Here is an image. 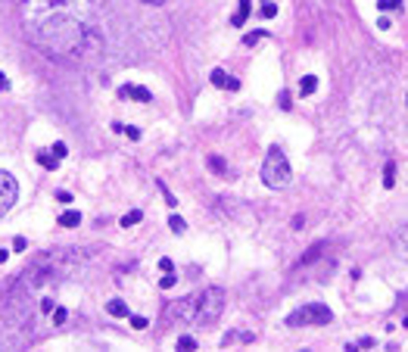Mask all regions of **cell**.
Listing matches in <instances>:
<instances>
[{
	"instance_id": "26",
	"label": "cell",
	"mask_w": 408,
	"mask_h": 352,
	"mask_svg": "<svg viewBox=\"0 0 408 352\" xmlns=\"http://www.w3.org/2000/svg\"><path fill=\"white\" fill-rule=\"evenodd\" d=\"M53 321L56 324H66V321H69V312H66V308H53Z\"/></svg>"
},
{
	"instance_id": "28",
	"label": "cell",
	"mask_w": 408,
	"mask_h": 352,
	"mask_svg": "<svg viewBox=\"0 0 408 352\" xmlns=\"http://www.w3.org/2000/svg\"><path fill=\"white\" fill-rule=\"evenodd\" d=\"M321 250H324V246H312V250H309V253H305V259H302V265H305V262H312V259H318V253H321Z\"/></svg>"
},
{
	"instance_id": "14",
	"label": "cell",
	"mask_w": 408,
	"mask_h": 352,
	"mask_svg": "<svg viewBox=\"0 0 408 352\" xmlns=\"http://www.w3.org/2000/svg\"><path fill=\"white\" fill-rule=\"evenodd\" d=\"M140 218H143V212H140V209H131L128 215H122V228H131V225H137Z\"/></svg>"
},
{
	"instance_id": "22",
	"label": "cell",
	"mask_w": 408,
	"mask_h": 352,
	"mask_svg": "<svg viewBox=\"0 0 408 352\" xmlns=\"http://www.w3.org/2000/svg\"><path fill=\"white\" fill-rule=\"evenodd\" d=\"M262 38H268V31H252V34H246V38H243V44L252 47V44H256V41H262Z\"/></svg>"
},
{
	"instance_id": "23",
	"label": "cell",
	"mask_w": 408,
	"mask_h": 352,
	"mask_svg": "<svg viewBox=\"0 0 408 352\" xmlns=\"http://www.w3.org/2000/svg\"><path fill=\"white\" fill-rule=\"evenodd\" d=\"M277 106H280V109H290V106H293L290 91H280V94H277Z\"/></svg>"
},
{
	"instance_id": "33",
	"label": "cell",
	"mask_w": 408,
	"mask_h": 352,
	"mask_svg": "<svg viewBox=\"0 0 408 352\" xmlns=\"http://www.w3.org/2000/svg\"><path fill=\"white\" fill-rule=\"evenodd\" d=\"M159 268H162V271H175V262L172 259H159Z\"/></svg>"
},
{
	"instance_id": "11",
	"label": "cell",
	"mask_w": 408,
	"mask_h": 352,
	"mask_svg": "<svg viewBox=\"0 0 408 352\" xmlns=\"http://www.w3.org/2000/svg\"><path fill=\"white\" fill-rule=\"evenodd\" d=\"M106 312L113 315V318H128L131 308H128V303H125V299H109V303H106Z\"/></svg>"
},
{
	"instance_id": "24",
	"label": "cell",
	"mask_w": 408,
	"mask_h": 352,
	"mask_svg": "<svg viewBox=\"0 0 408 352\" xmlns=\"http://www.w3.org/2000/svg\"><path fill=\"white\" fill-rule=\"evenodd\" d=\"M128 318H131V328H134V330H143V328L150 324L147 318H143V315H128Z\"/></svg>"
},
{
	"instance_id": "30",
	"label": "cell",
	"mask_w": 408,
	"mask_h": 352,
	"mask_svg": "<svg viewBox=\"0 0 408 352\" xmlns=\"http://www.w3.org/2000/svg\"><path fill=\"white\" fill-rule=\"evenodd\" d=\"M159 190H162V193H165V203H168V206H178V200H175V196H172V193H168V187H165L162 181H159Z\"/></svg>"
},
{
	"instance_id": "29",
	"label": "cell",
	"mask_w": 408,
	"mask_h": 352,
	"mask_svg": "<svg viewBox=\"0 0 408 352\" xmlns=\"http://www.w3.org/2000/svg\"><path fill=\"white\" fill-rule=\"evenodd\" d=\"M125 134H128L131 141H140V128H134V125H125Z\"/></svg>"
},
{
	"instance_id": "38",
	"label": "cell",
	"mask_w": 408,
	"mask_h": 352,
	"mask_svg": "<svg viewBox=\"0 0 408 352\" xmlns=\"http://www.w3.org/2000/svg\"><path fill=\"white\" fill-rule=\"evenodd\" d=\"M140 3H162V0H140Z\"/></svg>"
},
{
	"instance_id": "21",
	"label": "cell",
	"mask_w": 408,
	"mask_h": 352,
	"mask_svg": "<svg viewBox=\"0 0 408 352\" xmlns=\"http://www.w3.org/2000/svg\"><path fill=\"white\" fill-rule=\"evenodd\" d=\"M175 284H178V274H172V271H165V278L159 281V287H162V290H172Z\"/></svg>"
},
{
	"instance_id": "2",
	"label": "cell",
	"mask_w": 408,
	"mask_h": 352,
	"mask_svg": "<svg viewBox=\"0 0 408 352\" xmlns=\"http://www.w3.org/2000/svg\"><path fill=\"white\" fill-rule=\"evenodd\" d=\"M19 13L25 22L47 13H72L91 25V19L97 16V0H19Z\"/></svg>"
},
{
	"instance_id": "31",
	"label": "cell",
	"mask_w": 408,
	"mask_h": 352,
	"mask_svg": "<svg viewBox=\"0 0 408 352\" xmlns=\"http://www.w3.org/2000/svg\"><path fill=\"white\" fill-rule=\"evenodd\" d=\"M13 246H16V253H25V250H28V243H25V237H16V240H13Z\"/></svg>"
},
{
	"instance_id": "8",
	"label": "cell",
	"mask_w": 408,
	"mask_h": 352,
	"mask_svg": "<svg viewBox=\"0 0 408 352\" xmlns=\"http://www.w3.org/2000/svg\"><path fill=\"white\" fill-rule=\"evenodd\" d=\"M118 97H131V100H137V103H150L153 100V94L147 91V88H140V84H122L118 88Z\"/></svg>"
},
{
	"instance_id": "25",
	"label": "cell",
	"mask_w": 408,
	"mask_h": 352,
	"mask_svg": "<svg viewBox=\"0 0 408 352\" xmlns=\"http://www.w3.org/2000/svg\"><path fill=\"white\" fill-rule=\"evenodd\" d=\"M209 168H212V171H218V175H225V168H227V165H225V162L218 159V156H209Z\"/></svg>"
},
{
	"instance_id": "3",
	"label": "cell",
	"mask_w": 408,
	"mask_h": 352,
	"mask_svg": "<svg viewBox=\"0 0 408 352\" xmlns=\"http://www.w3.org/2000/svg\"><path fill=\"white\" fill-rule=\"evenodd\" d=\"M262 181H265V187H271V190H284V187L293 181V168H290V162H287L280 147L268 150L265 162H262Z\"/></svg>"
},
{
	"instance_id": "20",
	"label": "cell",
	"mask_w": 408,
	"mask_h": 352,
	"mask_svg": "<svg viewBox=\"0 0 408 352\" xmlns=\"http://www.w3.org/2000/svg\"><path fill=\"white\" fill-rule=\"evenodd\" d=\"M259 16H262V19H271V16H277V6H274V3H271V0H268V3H262Z\"/></svg>"
},
{
	"instance_id": "15",
	"label": "cell",
	"mask_w": 408,
	"mask_h": 352,
	"mask_svg": "<svg viewBox=\"0 0 408 352\" xmlns=\"http://www.w3.org/2000/svg\"><path fill=\"white\" fill-rule=\"evenodd\" d=\"M168 228H172L175 234H184V231H187V221H184L181 215H168Z\"/></svg>"
},
{
	"instance_id": "10",
	"label": "cell",
	"mask_w": 408,
	"mask_h": 352,
	"mask_svg": "<svg viewBox=\"0 0 408 352\" xmlns=\"http://www.w3.org/2000/svg\"><path fill=\"white\" fill-rule=\"evenodd\" d=\"M252 13V0H237V13L231 16V25H243Z\"/></svg>"
},
{
	"instance_id": "5",
	"label": "cell",
	"mask_w": 408,
	"mask_h": 352,
	"mask_svg": "<svg viewBox=\"0 0 408 352\" xmlns=\"http://www.w3.org/2000/svg\"><path fill=\"white\" fill-rule=\"evenodd\" d=\"M225 303H227V296H225L222 287H206L197 296V321H203V324L215 321L218 315L225 312Z\"/></svg>"
},
{
	"instance_id": "37",
	"label": "cell",
	"mask_w": 408,
	"mask_h": 352,
	"mask_svg": "<svg viewBox=\"0 0 408 352\" xmlns=\"http://www.w3.org/2000/svg\"><path fill=\"white\" fill-rule=\"evenodd\" d=\"M6 259H10V250H6V246H0V265H3Z\"/></svg>"
},
{
	"instance_id": "4",
	"label": "cell",
	"mask_w": 408,
	"mask_h": 352,
	"mask_svg": "<svg viewBox=\"0 0 408 352\" xmlns=\"http://www.w3.org/2000/svg\"><path fill=\"white\" fill-rule=\"evenodd\" d=\"M330 321H334V312L324 303H309V305L296 308L293 315H287L290 328H318V324H330Z\"/></svg>"
},
{
	"instance_id": "36",
	"label": "cell",
	"mask_w": 408,
	"mask_h": 352,
	"mask_svg": "<svg viewBox=\"0 0 408 352\" xmlns=\"http://www.w3.org/2000/svg\"><path fill=\"white\" fill-rule=\"evenodd\" d=\"M377 25H380V28H384V31H386V28H389V25H393V22H389V19H386V16H380V19H377Z\"/></svg>"
},
{
	"instance_id": "17",
	"label": "cell",
	"mask_w": 408,
	"mask_h": 352,
	"mask_svg": "<svg viewBox=\"0 0 408 352\" xmlns=\"http://www.w3.org/2000/svg\"><path fill=\"white\" fill-rule=\"evenodd\" d=\"M402 0H377V10H402Z\"/></svg>"
},
{
	"instance_id": "35",
	"label": "cell",
	"mask_w": 408,
	"mask_h": 352,
	"mask_svg": "<svg viewBox=\"0 0 408 352\" xmlns=\"http://www.w3.org/2000/svg\"><path fill=\"white\" fill-rule=\"evenodd\" d=\"M0 91H10V78H6L3 72H0Z\"/></svg>"
},
{
	"instance_id": "6",
	"label": "cell",
	"mask_w": 408,
	"mask_h": 352,
	"mask_svg": "<svg viewBox=\"0 0 408 352\" xmlns=\"http://www.w3.org/2000/svg\"><path fill=\"white\" fill-rule=\"evenodd\" d=\"M165 321H197V296H181L165 305Z\"/></svg>"
},
{
	"instance_id": "16",
	"label": "cell",
	"mask_w": 408,
	"mask_h": 352,
	"mask_svg": "<svg viewBox=\"0 0 408 352\" xmlns=\"http://www.w3.org/2000/svg\"><path fill=\"white\" fill-rule=\"evenodd\" d=\"M38 162H41L44 168H50V171L59 165V159H56V156H47V153H38Z\"/></svg>"
},
{
	"instance_id": "1",
	"label": "cell",
	"mask_w": 408,
	"mask_h": 352,
	"mask_svg": "<svg viewBox=\"0 0 408 352\" xmlns=\"http://www.w3.org/2000/svg\"><path fill=\"white\" fill-rule=\"evenodd\" d=\"M25 38L53 59H75L88 41V22L72 13H47L25 22Z\"/></svg>"
},
{
	"instance_id": "27",
	"label": "cell",
	"mask_w": 408,
	"mask_h": 352,
	"mask_svg": "<svg viewBox=\"0 0 408 352\" xmlns=\"http://www.w3.org/2000/svg\"><path fill=\"white\" fill-rule=\"evenodd\" d=\"M66 153H69V150H66V143H63V141L53 143V156H56V159H66Z\"/></svg>"
},
{
	"instance_id": "12",
	"label": "cell",
	"mask_w": 408,
	"mask_h": 352,
	"mask_svg": "<svg viewBox=\"0 0 408 352\" xmlns=\"http://www.w3.org/2000/svg\"><path fill=\"white\" fill-rule=\"evenodd\" d=\"M59 225H63V228H78L81 225V212L78 209H66V212H59Z\"/></svg>"
},
{
	"instance_id": "13",
	"label": "cell",
	"mask_w": 408,
	"mask_h": 352,
	"mask_svg": "<svg viewBox=\"0 0 408 352\" xmlns=\"http://www.w3.org/2000/svg\"><path fill=\"white\" fill-rule=\"evenodd\" d=\"M315 91H318V78H315V75H305L302 84H299V94H302V97H312Z\"/></svg>"
},
{
	"instance_id": "32",
	"label": "cell",
	"mask_w": 408,
	"mask_h": 352,
	"mask_svg": "<svg viewBox=\"0 0 408 352\" xmlns=\"http://www.w3.org/2000/svg\"><path fill=\"white\" fill-rule=\"evenodd\" d=\"M41 308H44V312H53V299H50V296H44V299H41Z\"/></svg>"
},
{
	"instance_id": "18",
	"label": "cell",
	"mask_w": 408,
	"mask_h": 352,
	"mask_svg": "<svg viewBox=\"0 0 408 352\" xmlns=\"http://www.w3.org/2000/svg\"><path fill=\"white\" fill-rule=\"evenodd\" d=\"M178 349H184V352L197 349V340H193V337H187V333H184V337H178Z\"/></svg>"
},
{
	"instance_id": "7",
	"label": "cell",
	"mask_w": 408,
	"mask_h": 352,
	"mask_svg": "<svg viewBox=\"0 0 408 352\" xmlns=\"http://www.w3.org/2000/svg\"><path fill=\"white\" fill-rule=\"evenodd\" d=\"M16 200H19V184H16V178L10 171H0V218L16 206Z\"/></svg>"
},
{
	"instance_id": "9",
	"label": "cell",
	"mask_w": 408,
	"mask_h": 352,
	"mask_svg": "<svg viewBox=\"0 0 408 352\" xmlns=\"http://www.w3.org/2000/svg\"><path fill=\"white\" fill-rule=\"evenodd\" d=\"M212 84L222 88V91H240V81H237L231 72H225V69H215V72H212Z\"/></svg>"
},
{
	"instance_id": "34",
	"label": "cell",
	"mask_w": 408,
	"mask_h": 352,
	"mask_svg": "<svg viewBox=\"0 0 408 352\" xmlns=\"http://www.w3.org/2000/svg\"><path fill=\"white\" fill-rule=\"evenodd\" d=\"M56 200H59V203H63V206H69V203H72V196H69V193H66V190H59V193H56Z\"/></svg>"
},
{
	"instance_id": "19",
	"label": "cell",
	"mask_w": 408,
	"mask_h": 352,
	"mask_svg": "<svg viewBox=\"0 0 408 352\" xmlns=\"http://www.w3.org/2000/svg\"><path fill=\"white\" fill-rule=\"evenodd\" d=\"M393 184H396V165L389 162L386 171H384V187H393Z\"/></svg>"
}]
</instances>
